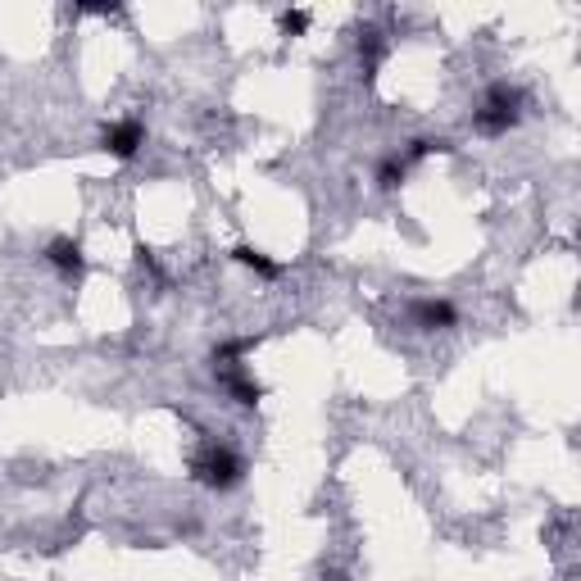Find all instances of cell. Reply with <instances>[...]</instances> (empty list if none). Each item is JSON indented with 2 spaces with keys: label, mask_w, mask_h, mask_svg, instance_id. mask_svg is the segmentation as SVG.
Returning <instances> with one entry per match:
<instances>
[{
  "label": "cell",
  "mask_w": 581,
  "mask_h": 581,
  "mask_svg": "<svg viewBox=\"0 0 581 581\" xmlns=\"http://www.w3.org/2000/svg\"><path fill=\"white\" fill-rule=\"evenodd\" d=\"M191 477L200 487H210V491H232V487H241V477H245V459L232 445L205 441L191 454Z\"/></svg>",
  "instance_id": "1"
},
{
  "label": "cell",
  "mask_w": 581,
  "mask_h": 581,
  "mask_svg": "<svg viewBox=\"0 0 581 581\" xmlns=\"http://www.w3.org/2000/svg\"><path fill=\"white\" fill-rule=\"evenodd\" d=\"M518 118H522V91L509 83H495L487 87L482 105L472 110V128L482 137H504L509 128H518Z\"/></svg>",
  "instance_id": "2"
},
{
  "label": "cell",
  "mask_w": 581,
  "mask_h": 581,
  "mask_svg": "<svg viewBox=\"0 0 581 581\" xmlns=\"http://www.w3.org/2000/svg\"><path fill=\"white\" fill-rule=\"evenodd\" d=\"M214 377H218V387L232 395L237 404H245V409H255V404L264 400V387L250 377V368L241 359H214Z\"/></svg>",
  "instance_id": "3"
},
{
  "label": "cell",
  "mask_w": 581,
  "mask_h": 581,
  "mask_svg": "<svg viewBox=\"0 0 581 581\" xmlns=\"http://www.w3.org/2000/svg\"><path fill=\"white\" fill-rule=\"evenodd\" d=\"M146 146V123L141 118H118L100 132V150L114 160H137V150Z\"/></svg>",
  "instance_id": "4"
},
{
  "label": "cell",
  "mask_w": 581,
  "mask_h": 581,
  "mask_svg": "<svg viewBox=\"0 0 581 581\" xmlns=\"http://www.w3.org/2000/svg\"><path fill=\"white\" fill-rule=\"evenodd\" d=\"M409 323L418 332H445V327L459 323V310L450 300H409Z\"/></svg>",
  "instance_id": "5"
},
{
  "label": "cell",
  "mask_w": 581,
  "mask_h": 581,
  "mask_svg": "<svg viewBox=\"0 0 581 581\" xmlns=\"http://www.w3.org/2000/svg\"><path fill=\"white\" fill-rule=\"evenodd\" d=\"M46 260H50V268H60L64 277H83V268H87V255H83L78 237H50Z\"/></svg>",
  "instance_id": "6"
},
{
  "label": "cell",
  "mask_w": 581,
  "mask_h": 581,
  "mask_svg": "<svg viewBox=\"0 0 581 581\" xmlns=\"http://www.w3.org/2000/svg\"><path fill=\"white\" fill-rule=\"evenodd\" d=\"M387 60V37L382 28H372V23H364L359 28V64H364V78L372 83L377 78V64Z\"/></svg>",
  "instance_id": "7"
},
{
  "label": "cell",
  "mask_w": 581,
  "mask_h": 581,
  "mask_svg": "<svg viewBox=\"0 0 581 581\" xmlns=\"http://www.w3.org/2000/svg\"><path fill=\"white\" fill-rule=\"evenodd\" d=\"M232 260H237L241 268H250V273H255V277H264V282H277V277L287 273V268L277 264V260H268V255H264L260 245H237V250H232Z\"/></svg>",
  "instance_id": "8"
},
{
  "label": "cell",
  "mask_w": 581,
  "mask_h": 581,
  "mask_svg": "<svg viewBox=\"0 0 581 581\" xmlns=\"http://www.w3.org/2000/svg\"><path fill=\"white\" fill-rule=\"evenodd\" d=\"M404 178H409V164H404L400 155H387L382 164H377V187L382 191H400Z\"/></svg>",
  "instance_id": "9"
},
{
  "label": "cell",
  "mask_w": 581,
  "mask_h": 581,
  "mask_svg": "<svg viewBox=\"0 0 581 581\" xmlns=\"http://www.w3.org/2000/svg\"><path fill=\"white\" fill-rule=\"evenodd\" d=\"M445 150H450V141H445V137H414V141H409V150H404L400 160L414 168L418 160H427V155H445Z\"/></svg>",
  "instance_id": "10"
},
{
  "label": "cell",
  "mask_w": 581,
  "mask_h": 581,
  "mask_svg": "<svg viewBox=\"0 0 581 581\" xmlns=\"http://www.w3.org/2000/svg\"><path fill=\"white\" fill-rule=\"evenodd\" d=\"M255 345H260V337H232V341L214 345V359H245Z\"/></svg>",
  "instance_id": "11"
},
{
  "label": "cell",
  "mask_w": 581,
  "mask_h": 581,
  "mask_svg": "<svg viewBox=\"0 0 581 581\" xmlns=\"http://www.w3.org/2000/svg\"><path fill=\"white\" fill-rule=\"evenodd\" d=\"M277 23H282V33H287V37H305L314 18H310V10H287V14L277 18Z\"/></svg>",
  "instance_id": "12"
},
{
  "label": "cell",
  "mask_w": 581,
  "mask_h": 581,
  "mask_svg": "<svg viewBox=\"0 0 581 581\" xmlns=\"http://www.w3.org/2000/svg\"><path fill=\"white\" fill-rule=\"evenodd\" d=\"M323 581H350V577H345V572H327Z\"/></svg>",
  "instance_id": "13"
}]
</instances>
